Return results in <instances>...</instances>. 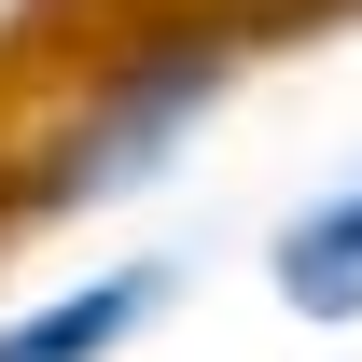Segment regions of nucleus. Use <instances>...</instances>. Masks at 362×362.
<instances>
[{"label":"nucleus","mask_w":362,"mask_h":362,"mask_svg":"<svg viewBox=\"0 0 362 362\" xmlns=\"http://www.w3.org/2000/svg\"><path fill=\"white\" fill-rule=\"evenodd\" d=\"M209 84H223V56H168V70H139V84L84 126V153L56 168V195H112V181H139L181 126H195V112H209Z\"/></svg>","instance_id":"obj_1"},{"label":"nucleus","mask_w":362,"mask_h":362,"mask_svg":"<svg viewBox=\"0 0 362 362\" xmlns=\"http://www.w3.org/2000/svg\"><path fill=\"white\" fill-rule=\"evenodd\" d=\"M153 307H168V265H112V279H84V293L28 307L14 334H0V362H112Z\"/></svg>","instance_id":"obj_2"},{"label":"nucleus","mask_w":362,"mask_h":362,"mask_svg":"<svg viewBox=\"0 0 362 362\" xmlns=\"http://www.w3.org/2000/svg\"><path fill=\"white\" fill-rule=\"evenodd\" d=\"M279 307L362 320V181H334L320 209H293V223H279Z\"/></svg>","instance_id":"obj_3"}]
</instances>
